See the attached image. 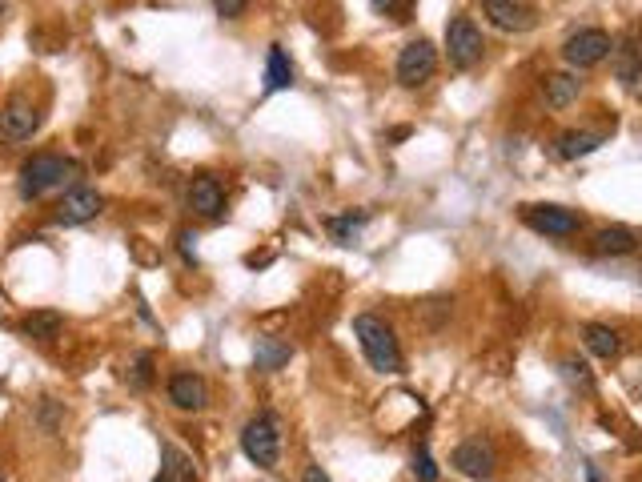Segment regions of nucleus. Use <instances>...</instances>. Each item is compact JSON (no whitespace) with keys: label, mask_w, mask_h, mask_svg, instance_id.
I'll list each match as a JSON object with an SVG mask.
<instances>
[{"label":"nucleus","mask_w":642,"mask_h":482,"mask_svg":"<svg viewBox=\"0 0 642 482\" xmlns=\"http://www.w3.org/2000/svg\"><path fill=\"white\" fill-rule=\"evenodd\" d=\"M77 177V161L69 157H57V153H37L21 165V197L25 201H37L45 197L49 189H61Z\"/></svg>","instance_id":"nucleus-2"},{"label":"nucleus","mask_w":642,"mask_h":482,"mask_svg":"<svg viewBox=\"0 0 642 482\" xmlns=\"http://www.w3.org/2000/svg\"><path fill=\"white\" fill-rule=\"evenodd\" d=\"M362 225H366V213H342V217H330L326 221V229L334 233V241H338V246H354V241H358V233H362Z\"/></svg>","instance_id":"nucleus-22"},{"label":"nucleus","mask_w":642,"mask_h":482,"mask_svg":"<svg viewBox=\"0 0 642 482\" xmlns=\"http://www.w3.org/2000/svg\"><path fill=\"white\" fill-rule=\"evenodd\" d=\"M602 145V133H586V129H566L558 141H554V153L562 157V161H578V157H586V153H594Z\"/></svg>","instance_id":"nucleus-15"},{"label":"nucleus","mask_w":642,"mask_h":482,"mask_svg":"<svg viewBox=\"0 0 642 482\" xmlns=\"http://www.w3.org/2000/svg\"><path fill=\"white\" fill-rule=\"evenodd\" d=\"M153 482H169V478H165V474H157V478H153Z\"/></svg>","instance_id":"nucleus-33"},{"label":"nucleus","mask_w":642,"mask_h":482,"mask_svg":"<svg viewBox=\"0 0 642 482\" xmlns=\"http://www.w3.org/2000/svg\"><path fill=\"white\" fill-rule=\"evenodd\" d=\"M558 370H562V378H566L574 390H582V394H590V390H594V374H590V366H586L582 358H562V362H558Z\"/></svg>","instance_id":"nucleus-24"},{"label":"nucleus","mask_w":642,"mask_h":482,"mask_svg":"<svg viewBox=\"0 0 642 482\" xmlns=\"http://www.w3.org/2000/svg\"><path fill=\"white\" fill-rule=\"evenodd\" d=\"M61 326H65V318H61L57 310H37V314H29V318L21 322V334H25V338H37V342H53V338L61 334Z\"/></svg>","instance_id":"nucleus-20"},{"label":"nucleus","mask_w":642,"mask_h":482,"mask_svg":"<svg viewBox=\"0 0 642 482\" xmlns=\"http://www.w3.org/2000/svg\"><path fill=\"white\" fill-rule=\"evenodd\" d=\"M293 85V65L285 57L281 45H269V57H265V93H281Z\"/></svg>","instance_id":"nucleus-18"},{"label":"nucleus","mask_w":642,"mask_h":482,"mask_svg":"<svg viewBox=\"0 0 642 482\" xmlns=\"http://www.w3.org/2000/svg\"><path fill=\"white\" fill-rule=\"evenodd\" d=\"M354 334H358V342H362L366 362H370L378 374H398V370H402V346H398V334H394L382 318H374V314H358V318H354Z\"/></svg>","instance_id":"nucleus-1"},{"label":"nucleus","mask_w":642,"mask_h":482,"mask_svg":"<svg viewBox=\"0 0 642 482\" xmlns=\"http://www.w3.org/2000/svg\"><path fill=\"white\" fill-rule=\"evenodd\" d=\"M177 241H181V254H185V262H197V250H193V241H197V237H193L189 229H181V233H177Z\"/></svg>","instance_id":"nucleus-28"},{"label":"nucleus","mask_w":642,"mask_h":482,"mask_svg":"<svg viewBox=\"0 0 642 482\" xmlns=\"http://www.w3.org/2000/svg\"><path fill=\"white\" fill-rule=\"evenodd\" d=\"M638 250V233L630 225H606L594 233V254L602 258H626Z\"/></svg>","instance_id":"nucleus-14"},{"label":"nucleus","mask_w":642,"mask_h":482,"mask_svg":"<svg viewBox=\"0 0 642 482\" xmlns=\"http://www.w3.org/2000/svg\"><path fill=\"white\" fill-rule=\"evenodd\" d=\"M610 53H614V37H610V33H602V29H578V33H574V37H566V45H562L566 65H574V69L602 65Z\"/></svg>","instance_id":"nucleus-5"},{"label":"nucleus","mask_w":642,"mask_h":482,"mask_svg":"<svg viewBox=\"0 0 642 482\" xmlns=\"http://www.w3.org/2000/svg\"><path fill=\"white\" fill-rule=\"evenodd\" d=\"M482 53H486L482 29H478L470 17H454V21L446 25V57H450V65L466 73V69H474V65L482 61Z\"/></svg>","instance_id":"nucleus-4"},{"label":"nucleus","mask_w":642,"mask_h":482,"mask_svg":"<svg viewBox=\"0 0 642 482\" xmlns=\"http://www.w3.org/2000/svg\"><path fill=\"white\" fill-rule=\"evenodd\" d=\"M398 5V0H374V9H382V13H390Z\"/></svg>","instance_id":"nucleus-31"},{"label":"nucleus","mask_w":642,"mask_h":482,"mask_svg":"<svg viewBox=\"0 0 642 482\" xmlns=\"http://www.w3.org/2000/svg\"><path fill=\"white\" fill-rule=\"evenodd\" d=\"M137 390H145L149 382H153V354H141L137 358V366H133V378H129Z\"/></svg>","instance_id":"nucleus-26"},{"label":"nucleus","mask_w":642,"mask_h":482,"mask_svg":"<svg viewBox=\"0 0 642 482\" xmlns=\"http://www.w3.org/2000/svg\"><path fill=\"white\" fill-rule=\"evenodd\" d=\"M213 9H217V17H225V21H237V17L245 13V0H213Z\"/></svg>","instance_id":"nucleus-27"},{"label":"nucleus","mask_w":642,"mask_h":482,"mask_svg":"<svg viewBox=\"0 0 642 482\" xmlns=\"http://www.w3.org/2000/svg\"><path fill=\"white\" fill-rule=\"evenodd\" d=\"M614 57H618V81L626 89L638 85V49H634V37H626L622 45H614Z\"/></svg>","instance_id":"nucleus-23"},{"label":"nucleus","mask_w":642,"mask_h":482,"mask_svg":"<svg viewBox=\"0 0 642 482\" xmlns=\"http://www.w3.org/2000/svg\"><path fill=\"white\" fill-rule=\"evenodd\" d=\"M241 450H245V458L253 466L273 470L277 458H281V422H277V414L261 410L257 418H249L245 430H241Z\"/></svg>","instance_id":"nucleus-3"},{"label":"nucleus","mask_w":642,"mask_h":482,"mask_svg":"<svg viewBox=\"0 0 642 482\" xmlns=\"http://www.w3.org/2000/svg\"><path fill=\"white\" fill-rule=\"evenodd\" d=\"M450 466L458 470V474H466V478H490L494 474V466H498V458H494V446L490 442H482V438H466L454 454H450Z\"/></svg>","instance_id":"nucleus-9"},{"label":"nucleus","mask_w":642,"mask_h":482,"mask_svg":"<svg viewBox=\"0 0 642 482\" xmlns=\"http://www.w3.org/2000/svg\"><path fill=\"white\" fill-rule=\"evenodd\" d=\"M301 482H330V474L321 470V466H305V474H301Z\"/></svg>","instance_id":"nucleus-29"},{"label":"nucleus","mask_w":642,"mask_h":482,"mask_svg":"<svg viewBox=\"0 0 642 482\" xmlns=\"http://www.w3.org/2000/svg\"><path fill=\"white\" fill-rule=\"evenodd\" d=\"M434 69H438V53H434L430 41H410V45L398 53V81H402L406 89L426 85V81L434 77Z\"/></svg>","instance_id":"nucleus-7"},{"label":"nucleus","mask_w":642,"mask_h":482,"mask_svg":"<svg viewBox=\"0 0 642 482\" xmlns=\"http://www.w3.org/2000/svg\"><path fill=\"white\" fill-rule=\"evenodd\" d=\"M41 125V113L29 97H13L5 109H0V137L5 141H29Z\"/></svg>","instance_id":"nucleus-10"},{"label":"nucleus","mask_w":642,"mask_h":482,"mask_svg":"<svg viewBox=\"0 0 642 482\" xmlns=\"http://www.w3.org/2000/svg\"><path fill=\"white\" fill-rule=\"evenodd\" d=\"M289 358H293V346H289L285 338H273V334L257 338V354H253V362H257V370H261V374L281 370Z\"/></svg>","instance_id":"nucleus-16"},{"label":"nucleus","mask_w":642,"mask_h":482,"mask_svg":"<svg viewBox=\"0 0 642 482\" xmlns=\"http://www.w3.org/2000/svg\"><path fill=\"white\" fill-rule=\"evenodd\" d=\"M414 474H418V482H438V466H434L430 446H418V450H414Z\"/></svg>","instance_id":"nucleus-25"},{"label":"nucleus","mask_w":642,"mask_h":482,"mask_svg":"<svg viewBox=\"0 0 642 482\" xmlns=\"http://www.w3.org/2000/svg\"><path fill=\"white\" fill-rule=\"evenodd\" d=\"M189 205H193V213H201V217H209V221H217L221 213H225V189H221V181L217 177H197L193 185H189Z\"/></svg>","instance_id":"nucleus-13"},{"label":"nucleus","mask_w":642,"mask_h":482,"mask_svg":"<svg viewBox=\"0 0 642 482\" xmlns=\"http://www.w3.org/2000/svg\"><path fill=\"white\" fill-rule=\"evenodd\" d=\"M542 89H546V105H550V109H566V105H574V101H578L582 81H578V77H570V73H550Z\"/></svg>","instance_id":"nucleus-19"},{"label":"nucleus","mask_w":642,"mask_h":482,"mask_svg":"<svg viewBox=\"0 0 642 482\" xmlns=\"http://www.w3.org/2000/svg\"><path fill=\"white\" fill-rule=\"evenodd\" d=\"M522 221L534 233H546V237H574L582 229V217L574 209H562V205H526Z\"/></svg>","instance_id":"nucleus-6"},{"label":"nucleus","mask_w":642,"mask_h":482,"mask_svg":"<svg viewBox=\"0 0 642 482\" xmlns=\"http://www.w3.org/2000/svg\"><path fill=\"white\" fill-rule=\"evenodd\" d=\"M582 474H586V482H606V478H602V466H598V462H586V466H582Z\"/></svg>","instance_id":"nucleus-30"},{"label":"nucleus","mask_w":642,"mask_h":482,"mask_svg":"<svg viewBox=\"0 0 642 482\" xmlns=\"http://www.w3.org/2000/svg\"><path fill=\"white\" fill-rule=\"evenodd\" d=\"M482 13H486L490 25L502 29V33H526V29L534 25L530 0H482Z\"/></svg>","instance_id":"nucleus-11"},{"label":"nucleus","mask_w":642,"mask_h":482,"mask_svg":"<svg viewBox=\"0 0 642 482\" xmlns=\"http://www.w3.org/2000/svg\"><path fill=\"white\" fill-rule=\"evenodd\" d=\"M101 209H105V197H101L97 189L73 185V189H65V197H61V205H57V225H85V221H93Z\"/></svg>","instance_id":"nucleus-8"},{"label":"nucleus","mask_w":642,"mask_h":482,"mask_svg":"<svg viewBox=\"0 0 642 482\" xmlns=\"http://www.w3.org/2000/svg\"><path fill=\"white\" fill-rule=\"evenodd\" d=\"M5 9H9V0H0V17H5Z\"/></svg>","instance_id":"nucleus-32"},{"label":"nucleus","mask_w":642,"mask_h":482,"mask_svg":"<svg viewBox=\"0 0 642 482\" xmlns=\"http://www.w3.org/2000/svg\"><path fill=\"white\" fill-rule=\"evenodd\" d=\"M582 342H586V350L594 354V358H618V350H622V338H618V330H610V326H598V322H590V326H582Z\"/></svg>","instance_id":"nucleus-17"},{"label":"nucleus","mask_w":642,"mask_h":482,"mask_svg":"<svg viewBox=\"0 0 642 482\" xmlns=\"http://www.w3.org/2000/svg\"><path fill=\"white\" fill-rule=\"evenodd\" d=\"M161 474L169 478V482H193L197 478V470H193V458L189 454H181L177 446H161Z\"/></svg>","instance_id":"nucleus-21"},{"label":"nucleus","mask_w":642,"mask_h":482,"mask_svg":"<svg viewBox=\"0 0 642 482\" xmlns=\"http://www.w3.org/2000/svg\"><path fill=\"white\" fill-rule=\"evenodd\" d=\"M169 402H173L177 410H201V406L209 402L205 378L193 374V370H177V374L169 378Z\"/></svg>","instance_id":"nucleus-12"}]
</instances>
